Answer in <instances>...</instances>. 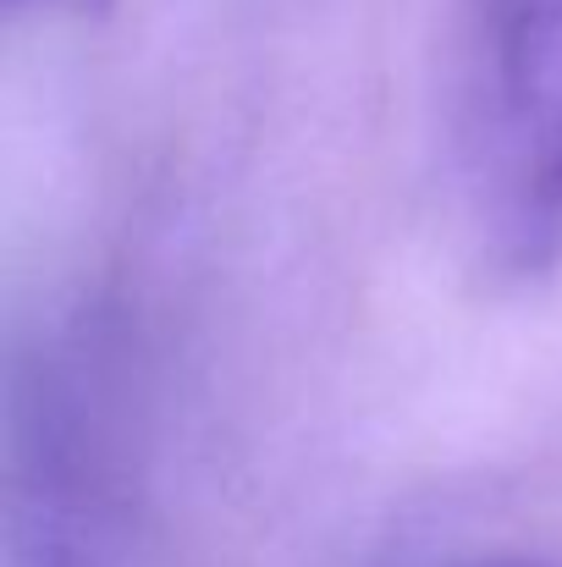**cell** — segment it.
<instances>
[{
    "instance_id": "6da1fadb",
    "label": "cell",
    "mask_w": 562,
    "mask_h": 567,
    "mask_svg": "<svg viewBox=\"0 0 562 567\" xmlns=\"http://www.w3.org/2000/svg\"><path fill=\"white\" fill-rule=\"evenodd\" d=\"M463 193L480 259L508 281L562 265V0H458Z\"/></svg>"
},
{
    "instance_id": "7a4b0ae2",
    "label": "cell",
    "mask_w": 562,
    "mask_h": 567,
    "mask_svg": "<svg viewBox=\"0 0 562 567\" xmlns=\"http://www.w3.org/2000/svg\"><path fill=\"white\" fill-rule=\"evenodd\" d=\"M6 6L11 11H28V17H94L111 0H6Z\"/></svg>"
}]
</instances>
